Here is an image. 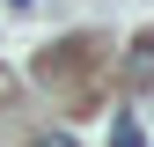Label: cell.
I'll return each instance as SVG.
<instances>
[{
	"label": "cell",
	"mask_w": 154,
	"mask_h": 147,
	"mask_svg": "<svg viewBox=\"0 0 154 147\" xmlns=\"http://www.w3.org/2000/svg\"><path fill=\"white\" fill-rule=\"evenodd\" d=\"M125 74H132V81H154V44H140V52H132V66H125Z\"/></svg>",
	"instance_id": "obj_1"
},
{
	"label": "cell",
	"mask_w": 154,
	"mask_h": 147,
	"mask_svg": "<svg viewBox=\"0 0 154 147\" xmlns=\"http://www.w3.org/2000/svg\"><path fill=\"white\" fill-rule=\"evenodd\" d=\"M37 147H81L73 133H37Z\"/></svg>",
	"instance_id": "obj_2"
},
{
	"label": "cell",
	"mask_w": 154,
	"mask_h": 147,
	"mask_svg": "<svg viewBox=\"0 0 154 147\" xmlns=\"http://www.w3.org/2000/svg\"><path fill=\"white\" fill-rule=\"evenodd\" d=\"M29 8H37V0H8V15H29Z\"/></svg>",
	"instance_id": "obj_3"
}]
</instances>
